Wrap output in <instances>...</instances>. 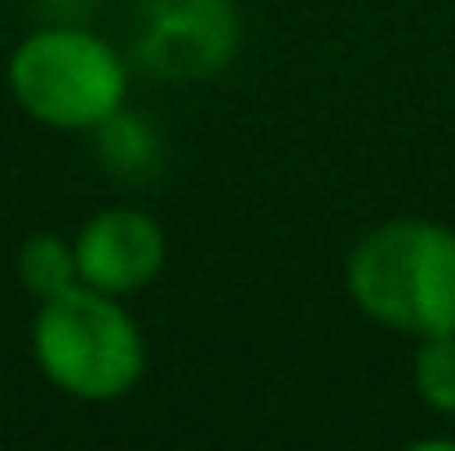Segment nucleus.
<instances>
[{
    "label": "nucleus",
    "instance_id": "nucleus-4",
    "mask_svg": "<svg viewBox=\"0 0 455 451\" xmlns=\"http://www.w3.org/2000/svg\"><path fill=\"white\" fill-rule=\"evenodd\" d=\"M239 44L230 0H142L138 58L164 80L217 76Z\"/></svg>",
    "mask_w": 455,
    "mask_h": 451
},
{
    "label": "nucleus",
    "instance_id": "nucleus-5",
    "mask_svg": "<svg viewBox=\"0 0 455 451\" xmlns=\"http://www.w3.org/2000/svg\"><path fill=\"white\" fill-rule=\"evenodd\" d=\"M168 257L159 221L142 208H102L76 235L80 284L102 288L111 297H129L159 279Z\"/></svg>",
    "mask_w": 455,
    "mask_h": 451
},
{
    "label": "nucleus",
    "instance_id": "nucleus-3",
    "mask_svg": "<svg viewBox=\"0 0 455 451\" xmlns=\"http://www.w3.org/2000/svg\"><path fill=\"white\" fill-rule=\"evenodd\" d=\"M9 89L31 120L62 133H98L124 111L129 67L84 27H44L13 49Z\"/></svg>",
    "mask_w": 455,
    "mask_h": 451
},
{
    "label": "nucleus",
    "instance_id": "nucleus-2",
    "mask_svg": "<svg viewBox=\"0 0 455 451\" xmlns=\"http://www.w3.org/2000/svg\"><path fill=\"white\" fill-rule=\"evenodd\" d=\"M31 354L44 381L80 403L124 399L147 372V336L120 297L76 284L40 301L31 323Z\"/></svg>",
    "mask_w": 455,
    "mask_h": 451
},
{
    "label": "nucleus",
    "instance_id": "nucleus-6",
    "mask_svg": "<svg viewBox=\"0 0 455 451\" xmlns=\"http://www.w3.org/2000/svg\"><path fill=\"white\" fill-rule=\"evenodd\" d=\"M18 279L36 301L62 297L67 288L80 284V262H76V244L62 235H31L18 248Z\"/></svg>",
    "mask_w": 455,
    "mask_h": 451
},
{
    "label": "nucleus",
    "instance_id": "nucleus-1",
    "mask_svg": "<svg viewBox=\"0 0 455 451\" xmlns=\"http://www.w3.org/2000/svg\"><path fill=\"white\" fill-rule=\"evenodd\" d=\"M354 305L407 336L455 332V230L438 221H385L345 266Z\"/></svg>",
    "mask_w": 455,
    "mask_h": 451
},
{
    "label": "nucleus",
    "instance_id": "nucleus-7",
    "mask_svg": "<svg viewBox=\"0 0 455 451\" xmlns=\"http://www.w3.org/2000/svg\"><path fill=\"white\" fill-rule=\"evenodd\" d=\"M411 381H416V394L434 412L455 416V332L420 336L411 354Z\"/></svg>",
    "mask_w": 455,
    "mask_h": 451
}]
</instances>
